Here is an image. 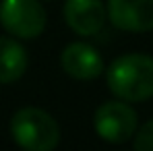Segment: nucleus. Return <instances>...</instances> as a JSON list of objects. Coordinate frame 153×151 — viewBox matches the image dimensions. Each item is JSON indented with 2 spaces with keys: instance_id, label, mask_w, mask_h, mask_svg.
<instances>
[{
  "instance_id": "1",
  "label": "nucleus",
  "mask_w": 153,
  "mask_h": 151,
  "mask_svg": "<svg viewBox=\"0 0 153 151\" xmlns=\"http://www.w3.org/2000/svg\"><path fill=\"white\" fill-rule=\"evenodd\" d=\"M105 81L110 91L124 101H145L153 97V56L122 54L108 68Z\"/></svg>"
},
{
  "instance_id": "2",
  "label": "nucleus",
  "mask_w": 153,
  "mask_h": 151,
  "mask_svg": "<svg viewBox=\"0 0 153 151\" xmlns=\"http://www.w3.org/2000/svg\"><path fill=\"white\" fill-rule=\"evenodd\" d=\"M13 141L25 151H52L60 143V126L42 108H21L10 120Z\"/></svg>"
},
{
  "instance_id": "3",
  "label": "nucleus",
  "mask_w": 153,
  "mask_h": 151,
  "mask_svg": "<svg viewBox=\"0 0 153 151\" xmlns=\"http://www.w3.org/2000/svg\"><path fill=\"white\" fill-rule=\"evenodd\" d=\"M46 8L39 0H2L0 2V25L17 39L39 37L46 29Z\"/></svg>"
},
{
  "instance_id": "4",
  "label": "nucleus",
  "mask_w": 153,
  "mask_h": 151,
  "mask_svg": "<svg viewBox=\"0 0 153 151\" xmlns=\"http://www.w3.org/2000/svg\"><path fill=\"white\" fill-rule=\"evenodd\" d=\"M93 126L100 139L118 145V143H126L128 139H132L139 126V118H137L134 108L128 101H105L95 110Z\"/></svg>"
},
{
  "instance_id": "5",
  "label": "nucleus",
  "mask_w": 153,
  "mask_h": 151,
  "mask_svg": "<svg viewBox=\"0 0 153 151\" xmlns=\"http://www.w3.org/2000/svg\"><path fill=\"white\" fill-rule=\"evenodd\" d=\"M105 15L122 31L145 33L153 29V0H108Z\"/></svg>"
},
{
  "instance_id": "6",
  "label": "nucleus",
  "mask_w": 153,
  "mask_h": 151,
  "mask_svg": "<svg viewBox=\"0 0 153 151\" xmlns=\"http://www.w3.org/2000/svg\"><path fill=\"white\" fill-rule=\"evenodd\" d=\"M60 66L76 81H93L105 71L102 54L85 42H73L60 54Z\"/></svg>"
},
{
  "instance_id": "7",
  "label": "nucleus",
  "mask_w": 153,
  "mask_h": 151,
  "mask_svg": "<svg viewBox=\"0 0 153 151\" xmlns=\"http://www.w3.org/2000/svg\"><path fill=\"white\" fill-rule=\"evenodd\" d=\"M62 13L68 29L81 37H91L100 33L108 19L102 0H66Z\"/></svg>"
},
{
  "instance_id": "8",
  "label": "nucleus",
  "mask_w": 153,
  "mask_h": 151,
  "mask_svg": "<svg viewBox=\"0 0 153 151\" xmlns=\"http://www.w3.org/2000/svg\"><path fill=\"white\" fill-rule=\"evenodd\" d=\"M29 66V56L17 37H0V85L19 81Z\"/></svg>"
},
{
  "instance_id": "9",
  "label": "nucleus",
  "mask_w": 153,
  "mask_h": 151,
  "mask_svg": "<svg viewBox=\"0 0 153 151\" xmlns=\"http://www.w3.org/2000/svg\"><path fill=\"white\" fill-rule=\"evenodd\" d=\"M132 137H134L132 145L137 151H153V118L147 120L143 126H139Z\"/></svg>"
}]
</instances>
